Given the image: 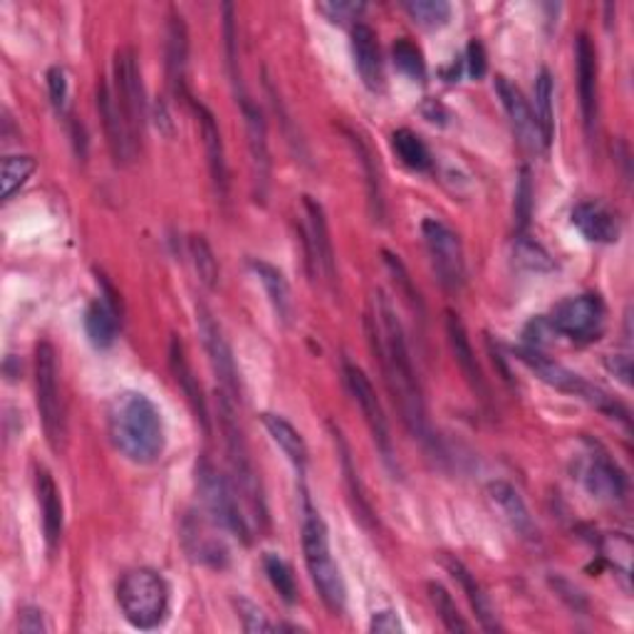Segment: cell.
Here are the masks:
<instances>
[{"mask_svg":"<svg viewBox=\"0 0 634 634\" xmlns=\"http://www.w3.org/2000/svg\"><path fill=\"white\" fill-rule=\"evenodd\" d=\"M580 481H583L585 491L590 496L605 503H620L627 496V476L615 461H612L605 451L593 449L587 461L580 471Z\"/></svg>","mask_w":634,"mask_h":634,"instance_id":"2e32d148","label":"cell"},{"mask_svg":"<svg viewBox=\"0 0 634 634\" xmlns=\"http://www.w3.org/2000/svg\"><path fill=\"white\" fill-rule=\"evenodd\" d=\"M36 404L42 429H46L48 444L52 446V451H62L68 426H64L58 352L50 342H40L36 348Z\"/></svg>","mask_w":634,"mask_h":634,"instance_id":"ba28073f","label":"cell"},{"mask_svg":"<svg viewBox=\"0 0 634 634\" xmlns=\"http://www.w3.org/2000/svg\"><path fill=\"white\" fill-rule=\"evenodd\" d=\"M350 144L354 149V154H358V161L362 167V174H364V184H368V197H370V211L374 221H384V191H382V177H380V169H378V159H374L372 149L364 144V139L360 134H352L348 132Z\"/></svg>","mask_w":634,"mask_h":634,"instance_id":"1f68e13d","label":"cell"},{"mask_svg":"<svg viewBox=\"0 0 634 634\" xmlns=\"http://www.w3.org/2000/svg\"><path fill=\"white\" fill-rule=\"evenodd\" d=\"M169 362H171V372H174L177 384L181 386V392H184L187 402L191 404L193 414L203 426V432H211V422H209V410H207V400H203V392H201V384L199 380L193 378V370L187 360V352L184 345H181L179 338H171V348H169Z\"/></svg>","mask_w":634,"mask_h":634,"instance_id":"83f0119b","label":"cell"},{"mask_svg":"<svg viewBox=\"0 0 634 634\" xmlns=\"http://www.w3.org/2000/svg\"><path fill=\"white\" fill-rule=\"evenodd\" d=\"M322 16H328L332 23H348V20H358L364 13V3H354V0H330V3H318Z\"/></svg>","mask_w":634,"mask_h":634,"instance_id":"7dc6e473","label":"cell"},{"mask_svg":"<svg viewBox=\"0 0 634 634\" xmlns=\"http://www.w3.org/2000/svg\"><path fill=\"white\" fill-rule=\"evenodd\" d=\"M197 489L203 509L211 515V521L221 525L223 531L233 533L241 543H251V525L243 513V503L235 493L229 476L211 464L209 459H201L197 464Z\"/></svg>","mask_w":634,"mask_h":634,"instance_id":"52a82bcc","label":"cell"},{"mask_svg":"<svg viewBox=\"0 0 634 634\" xmlns=\"http://www.w3.org/2000/svg\"><path fill=\"white\" fill-rule=\"evenodd\" d=\"M97 110H100L107 144H110V152L117 164H127V161H132L137 154V144L122 120L120 107H117L114 102V92L104 80L97 84Z\"/></svg>","mask_w":634,"mask_h":634,"instance_id":"ffe728a7","label":"cell"},{"mask_svg":"<svg viewBox=\"0 0 634 634\" xmlns=\"http://www.w3.org/2000/svg\"><path fill=\"white\" fill-rule=\"evenodd\" d=\"M384 265H386V271H390L396 290H400V293L404 295L406 303L422 310L424 308L422 305V295H419V290L414 288L412 278H410V271H406V265L400 261V255L384 251Z\"/></svg>","mask_w":634,"mask_h":634,"instance_id":"f6af8a7d","label":"cell"},{"mask_svg":"<svg viewBox=\"0 0 634 634\" xmlns=\"http://www.w3.org/2000/svg\"><path fill=\"white\" fill-rule=\"evenodd\" d=\"M444 567L451 573V577H454L456 583L461 585V590L466 593L469 605H471V610L476 612V620L481 622V627L486 632H501L503 627L499 622L496 610H493L491 597L486 595V590L481 587L476 575L471 573L464 563L456 561V557H451V555H444Z\"/></svg>","mask_w":634,"mask_h":634,"instance_id":"4316f807","label":"cell"},{"mask_svg":"<svg viewBox=\"0 0 634 634\" xmlns=\"http://www.w3.org/2000/svg\"><path fill=\"white\" fill-rule=\"evenodd\" d=\"M219 424L225 442V454H229V479L239 493L241 503L249 511L258 525L268 523V506L261 476H258L249 442H245L243 426L239 422V402L219 392Z\"/></svg>","mask_w":634,"mask_h":634,"instance_id":"3957f363","label":"cell"},{"mask_svg":"<svg viewBox=\"0 0 634 634\" xmlns=\"http://www.w3.org/2000/svg\"><path fill=\"white\" fill-rule=\"evenodd\" d=\"M364 328H368L370 348L380 362L384 384L392 394L396 410L402 414L404 426L424 446H434L436 436L432 432V424H429L422 382L416 378L404 328L400 318H396L392 300L382 290H378L372 298V310L364 318Z\"/></svg>","mask_w":634,"mask_h":634,"instance_id":"6da1fadb","label":"cell"},{"mask_svg":"<svg viewBox=\"0 0 634 634\" xmlns=\"http://www.w3.org/2000/svg\"><path fill=\"white\" fill-rule=\"evenodd\" d=\"M426 593H429V603H432L439 620H442V625L449 632H469L471 630V625L464 620V615L459 612L454 597L449 595V590L442 583H429Z\"/></svg>","mask_w":634,"mask_h":634,"instance_id":"f35d334b","label":"cell"},{"mask_svg":"<svg viewBox=\"0 0 634 634\" xmlns=\"http://www.w3.org/2000/svg\"><path fill=\"white\" fill-rule=\"evenodd\" d=\"M117 603L129 625L137 630H154L169 615L167 580L149 567L129 571L117 587Z\"/></svg>","mask_w":634,"mask_h":634,"instance_id":"8992f818","label":"cell"},{"mask_svg":"<svg viewBox=\"0 0 634 634\" xmlns=\"http://www.w3.org/2000/svg\"><path fill=\"white\" fill-rule=\"evenodd\" d=\"M189 251L193 258V268H197L199 273V281L207 285V288H217L219 285V261L217 255H213L209 241L203 239V235H193L189 241Z\"/></svg>","mask_w":634,"mask_h":634,"instance_id":"ee69618b","label":"cell"},{"mask_svg":"<svg viewBox=\"0 0 634 634\" xmlns=\"http://www.w3.org/2000/svg\"><path fill=\"white\" fill-rule=\"evenodd\" d=\"M533 213V184H531V171L523 169L519 177V187H515V203H513V217H515V231L525 233L531 223Z\"/></svg>","mask_w":634,"mask_h":634,"instance_id":"bcb514c9","label":"cell"},{"mask_svg":"<svg viewBox=\"0 0 634 634\" xmlns=\"http://www.w3.org/2000/svg\"><path fill=\"white\" fill-rule=\"evenodd\" d=\"M605 364H607L610 374H615V378L625 386H632V358L630 354H610Z\"/></svg>","mask_w":634,"mask_h":634,"instance_id":"11a10c76","label":"cell"},{"mask_svg":"<svg viewBox=\"0 0 634 634\" xmlns=\"http://www.w3.org/2000/svg\"><path fill=\"white\" fill-rule=\"evenodd\" d=\"M496 94L503 104V110H506V114H509L511 127H513L515 137H519V142L529 149V152H539V149H545L539 120H535V112L531 110V104L523 97V92L515 88L509 78L499 74Z\"/></svg>","mask_w":634,"mask_h":634,"instance_id":"ac0fdd59","label":"cell"},{"mask_svg":"<svg viewBox=\"0 0 634 634\" xmlns=\"http://www.w3.org/2000/svg\"><path fill=\"white\" fill-rule=\"evenodd\" d=\"M187 547L197 561L213 565V567H221L225 563V557H229L223 543L219 539H213V535L203 533L201 523L187 525Z\"/></svg>","mask_w":634,"mask_h":634,"instance_id":"8d00e7d4","label":"cell"},{"mask_svg":"<svg viewBox=\"0 0 634 634\" xmlns=\"http://www.w3.org/2000/svg\"><path fill=\"white\" fill-rule=\"evenodd\" d=\"M107 429L120 454L137 466H152L164 454L167 432L159 406L142 392H120L107 406Z\"/></svg>","mask_w":634,"mask_h":634,"instance_id":"7a4b0ae2","label":"cell"},{"mask_svg":"<svg viewBox=\"0 0 634 634\" xmlns=\"http://www.w3.org/2000/svg\"><path fill=\"white\" fill-rule=\"evenodd\" d=\"M36 496L42 515V533H46L48 551L52 553L62 539L64 509H62V493L48 469L36 471Z\"/></svg>","mask_w":634,"mask_h":634,"instance_id":"d4e9b609","label":"cell"},{"mask_svg":"<svg viewBox=\"0 0 634 634\" xmlns=\"http://www.w3.org/2000/svg\"><path fill=\"white\" fill-rule=\"evenodd\" d=\"M235 607H239V617H241V625L245 632H271V630H275L273 622H268L263 612L258 610L253 603H249V600L241 597L239 603H235Z\"/></svg>","mask_w":634,"mask_h":634,"instance_id":"f907efd6","label":"cell"},{"mask_svg":"<svg viewBox=\"0 0 634 634\" xmlns=\"http://www.w3.org/2000/svg\"><path fill=\"white\" fill-rule=\"evenodd\" d=\"M555 82L553 74L547 70H541L539 80H535V120H539V127L543 132V142L545 149L551 147L553 137H555Z\"/></svg>","mask_w":634,"mask_h":634,"instance_id":"e575fe53","label":"cell"},{"mask_svg":"<svg viewBox=\"0 0 634 634\" xmlns=\"http://www.w3.org/2000/svg\"><path fill=\"white\" fill-rule=\"evenodd\" d=\"M197 325L203 350L209 354L211 370L217 374L219 392L231 396L233 402H241V380H239V368H235L233 360V350L229 345V340H225L217 318L211 315V310L207 305H197Z\"/></svg>","mask_w":634,"mask_h":634,"instance_id":"4fadbf2b","label":"cell"},{"mask_svg":"<svg viewBox=\"0 0 634 634\" xmlns=\"http://www.w3.org/2000/svg\"><path fill=\"white\" fill-rule=\"evenodd\" d=\"M603 553L605 557H610L612 563H615L617 571L622 575H630V557H632V543L627 539H622V535H610L603 543Z\"/></svg>","mask_w":634,"mask_h":634,"instance_id":"c3c4849f","label":"cell"},{"mask_svg":"<svg viewBox=\"0 0 634 634\" xmlns=\"http://www.w3.org/2000/svg\"><path fill=\"white\" fill-rule=\"evenodd\" d=\"M251 273L258 278V283L263 285L268 303H271L275 318L283 322V325H290L293 320V295H290V285L285 281V275L278 271L275 265L258 261V258H251L249 261Z\"/></svg>","mask_w":634,"mask_h":634,"instance_id":"f1b7e54d","label":"cell"},{"mask_svg":"<svg viewBox=\"0 0 634 634\" xmlns=\"http://www.w3.org/2000/svg\"><path fill=\"white\" fill-rule=\"evenodd\" d=\"M36 159L32 157H6L3 171H0V184H3V199H13L16 193L28 184V179L36 174Z\"/></svg>","mask_w":634,"mask_h":634,"instance_id":"7bdbcfd3","label":"cell"},{"mask_svg":"<svg viewBox=\"0 0 634 634\" xmlns=\"http://www.w3.org/2000/svg\"><path fill=\"white\" fill-rule=\"evenodd\" d=\"M300 533H303V555L308 573L313 577V585L318 587V595L322 597V603L330 612L342 615L348 605V587L345 580H342L340 565L335 563L330 551V533L325 521L320 519V513L310 506V501L305 499L303 509V525H300Z\"/></svg>","mask_w":634,"mask_h":634,"instance_id":"277c9868","label":"cell"},{"mask_svg":"<svg viewBox=\"0 0 634 634\" xmlns=\"http://www.w3.org/2000/svg\"><path fill=\"white\" fill-rule=\"evenodd\" d=\"M48 92H50L52 107H56L60 114H64V110H68L70 90H68V74H64L62 68L48 70Z\"/></svg>","mask_w":634,"mask_h":634,"instance_id":"681fc988","label":"cell"},{"mask_svg":"<svg viewBox=\"0 0 634 634\" xmlns=\"http://www.w3.org/2000/svg\"><path fill=\"white\" fill-rule=\"evenodd\" d=\"M392 60L394 68L400 70L406 78L414 82H424L426 80V60L422 48L412 42L410 38H400L392 46Z\"/></svg>","mask_w":634,"mask_h":634,"instance_id":"ab89813d","label":"cell"},{"mask_svg":"<svg viewBox=\"0 0 634 634\" xmlns=\"http://www.w3.org/2000/svg\"><path fill=\"white\" fill-rule=\"evenodd\" d=\"M370 632L374 634H402L404 627L400 617H396L394 610H382V612H374V617L370 622Z\"/></svg>","mask_w":634,"mask_h":634,"instance_id":"816d5d0a","label":"cell"},{"mask_svg":"<svg viewBox=\"0 0 634 634\" xmlns=\"http://www.w3.org/2000/svg\"><path fill=\"white\" fill-rule=\"evenodd\" d=\"M332 436H335V444H338V456H340V466H342V474H345V483H348V491H350V499H352V506L354 513H358V519L364 525H372V509H370V501L364 496L362 491V483H360V474L358 469H354V461H352V451L345 442V436H342L335 426H332Z\"/></svg>","mask_w":634,"mask_h":634,"instance_id":"d6a6232c","label":"cell"},{"mask_svg":"<svg viewBox=\"0 0 634 634\" xmlns=\"http://www.w3.org/2000/svg\"><path fill=\"white\" fill-rule=\"evenodd\" d=\"M573 225L590 243H615L620 239V221L605 203L583 201L571 213Z\"/></svg>","mask_w":634,"mask_h":634,"instance_id":"484cf974","label":"cell"},{"mask_svg":"<svg viewBox=\"0 0 634 634\" xmlns=\"http://www.w3.org/2000/svg\"><path fill=\"white\" fill-rule=\"evenodd\" d=\"M392 149L406 169L426 171L432 167V152H429L424 139L412 132V129H396L392 134Z\"/></svg>","mask_w":634,"mask_h":634,"instance_id":"836d02e7","label":"cell"},{"mask_svg":"<svg viewBox=\"0 0 634 634\" xmlns=\"http://www.w3.org/2000/svg\"><path fill=\"white\" fill-rule=\"evenodd\" d=\"M241 112L245 120V134H249V154L253 169V187L255 199H265L268 187H271V149H268V124L261 107L251 102V97H241Z\"/></svg>","mask_w":634,"mask_h":634,"instance_id":"9a60e30c","label":"cell"},{"mask_svg":"<svg viewBox=\"0 0 634 634\" xmlns=\"http://www.w3.org/2000/svg\"><path fill=\"white\" fill-rule=\"evenodd\" d=\"M261 422L265 426L268 436L273 439V444L283 451L285 459L290 464L295 466L298 474H305V466H308V444L305 439L300 436L298 429L288 422L285 416L281 414H271L265 412L261 414Z\"/></svg>","mask_w":634,"mask_h":634,"instance_id":"f546056e","label":"cell"},{"mask_svg":"<svg viewBox=\"0 0 634 634\" xmlns=\"http://www.w3.org/2000/svg\"><path fill=\"white\" fill-rule=\"evenodd\" d=\"M352 60L354 70H358L364 88L372 92H380L384 88V68H382V52L378 32L370 26L358 23L352 28Z\"/></svg>","mask_w":634,"mask_h":634,"instance_id":"603a6c76","label":"cell"},{"mask_svg":"<svg viewBox=\"0 0 634 634\" xmlns=\"http://www.w3.org/2000/svg\"><path fill=\"white\" fill-rule=\"evenodd\" d=\"M120 320L122 315L112 305H107L102 298L88 305V310H84V332H88V340L97 350H110L114 345Z\"/></svg>","mask_w":634,"mask_h":634,"instance_id":"4dcf8cb0","label":"cell"},{"mask_svg":"<svg viewBox=\"0 0 634 634\" xmlns=\"http://www.w3.org/2000/svg\"><path fill=\"white\" fill-rule=\"evenodd\" d=\"M513 261H515V265H521L523 271H529V273H551V271H555V261L551 258V253H547L539 241L529 239V235H525V233L515 235Z\"/></svg>","mask_w":634,"mask_h":634,"instance_id":"d590c367","label":"cell"},{"mask_svg":"<svg viewBox=\"0 0 634 634\" xmlns=\"http://www.w3.org/2000/svg\"><path fill=\"white\" fill-rule=\"evenodd\" d=\"M187 68H189V30L184 18L177 10H171L169 28H167V72L169 84L179 100H189L187 90Z\"/></svg>","mask_w":634,"mask_h":634,"instance_id":"cb8c5ba5","label":"cell"},{"mask_svg":"<svg viewBox=\"0 0 634 634\" xmlns=\"http://www.w3.org/2000/svg\"><path fill=\"white\" fill-rule=\"evenodd\" d=\"M342 370H345L348 390L352 394V400L358 402L360 412L364 416V422H368V426H370V434L374 439V444H378V451L382 454V461L392 471H396V454H394V442H392V434H390V422H386L382 402H380L378 392H374L370 378L358 368V364H352L350 360H345V364H342Z\"/></svg>","mask_w":634,"mask_h":634,"instance_id":"7c38bea8","label":"cell"},{"mask_svg":"<svg viewBox=\"0 0 634 634\" xmlns=\"http://www.w3.org/2000/svg\"><path fill=\"white\" fill-rule=\"evenodd\" d=\"M223 42H225V64H229V74L233 82L235 97H245L243 82H241V70H239V30H235V8L231 3L223 6Z\"/></svg>","mask_w":634,"mask_h":634,"instance_id":"60d3db41","label":"cell"},{"mask_svg":"<svg viewBox=\"0 0 634 634\" xmlns=\"http://www.w3.org/2000/svg\"><path fill=\"white\" fill-rule=\"evenodd\" d=\"M446 338H449V345L451 352H454V360L459 364L461 374H464L466 384L471 386V392H474L479 400L486 404L489 402V382L483 378V372L476 362V354L474 348H471V340H469V332L464 328V322L456 313H446Z\"/></svg>","mask_w":634,"mask_h":634,"instance_id":"7402d4cb","label":"cell"},{"mask_svg":"<svg viewBox=\"0 0 634 634\" xmlns=\"http://www.w3.org/2000/svg\"><path fill=\"white\" fill-rule=\"evenodd\" d=\"M466 64H469V74L474 80H481L483 74L489 70V62H486V50L479 40H471L469 48H466Z\"/></svg>","mask_w":634,"mask_h":634,"instance_id":"f5cc1de1","label":"cell"},{"mask_svg":"<svg viewBox=\"0 0 634 634\" xmlns=\"http://www.w3.org/2000/svg\"><path fill=\"white\" fill-rule=\"evenodd\" d=\"M18 630L26 632V634H46L50 627H48V622H46V615H42V610L26 607L23 612H20Z\"/></svg>","mask_w":634,"mask_h":634,"instance_id":"db71d44e","label":"cell"},{"mask_svg":"<svg viewBox=\"0 0 634 634\" xmlns=\"http://www.w3.org/2000/svg\"><path fill=\"white\" fill-rule=\"evenodd\" d=\"M422 235L439 283L449 290H459L466 281L464 243H461L459 233L444 221L424 219Z\"/></svg>","mask_w":634,"mask_h":634,"instance_id":"9c48e42d","label":"cell"},{"mask_svg":"<svg viewBox=\"0 0 634 634\" xmlns=\"http://www.w3.org/2000/svg\"><path fill=\"white\" fill-rule=\"evenodd\" d=\"M575 62L580 110H583L587 134H593L597 124V52L593 40H590L585 32L575 40Z\"/></svg>","mask_w":634,"mask_h":634,"instance_id":"44dd1931","label":"cell"},{"mask_svg":"<svg viewBox=\"0 0 634 634\" xmlns=\"http://www.w3.org/2000/svg\"><path fill=\"white\" fill-rule=\"evenodd\" d=\"M263 571L271 580V585L285 605H295L298 603V583L293 575V567H290L281 555L275 553H265L263 555Z\"/></svg>","mask_w":634,"mask_h":634,"instance_id":"74e56055","label":"cell"},{"mask_svg":"<svg viewBox=\"0 0 634 634\" xmlns=\"http://www.w3.org/2000/svg\"><path fill=\"white\" fill-rule=\"evenodd\" d=\"M114 102L120 107L122 120L132 134L134 144L139 147V137H142V127L147 120V100H144V84L142 72H139L134 50L122 48L114 56Z\"/></svg>","mask_w":634,"mask_h":634,"instance_id":"30bf717a","label":"cell"},{"mask_svg":"<svg viewBox=\"0 0 634 634\" xmlns=\"http://www.w3.org/2000/svg\"><path fill=\"white\" fill-rule=\"evenodd\" d=\"M402 8L410 13L414 23L429 30L444 28L451 18V6L446 0H404Z\"/></svg>","mask_w":634,"mask_h":634,"instance_id":"b9f144b4","label":"cell"},{"mask_svg":"<svg viewBox=\"0 0 634 634\" xmlns=\"http://www.w3.org/2000/svg\"><path fill=\"white\" fill-rule=\"evenodd\" d=\"M305 225L300 229L305 245V265L310 275H320L330 288L338 283V261L335 245L330 239V225L325 219V209L313 197H303Z\"/></svg>","mask_w":634,"mask_h":634,"instance_id":"8fae6325","label":"cell"},{"mask_svg":"<svg viewBox=\"0 0 634 634\" xmlns=\"http://www.w3.org/2000/svg\"><path fill=\"white\" fill-rule=\"evenodd\" d=\"M555 335L571 340H593L605 322V305L597 295H575L563 300L547 318Z\"/></svg>","mask_w":634,"mask_h":634,"instance_id":"5bb4252c","label":"cell"},{"mask_svg":"<svg viewBox=\"0 0 634 634\" xmlns=\"http://www.w3.org/2000/svg\"><path fill=\"white\" fill-rule=\"evenodd\" d=\"M515 360H521L535 378H539L543 384L553 386V390L577 396V400L587 402L590 406L605 412L607 416L627 422V410L615 400V396H610L607 392L600 390V386L590 384L585 378H580L577 372L567 370L565 364L551 360L539 348H519L515 350Z\"/></svg>","mask_w":634,"mask_h":634,"instance_id":"5b68a950","label":"cell"},{"mask_svg":"<svg viewBox=\"0 0 634 634\" xmlns=\"http://www.w3.org/2000/svg\"><path fill=\"white\" fill-rule=\"evenodd\" d=\"M191 104L193 114H197V122L201 127V137H203V147H207V159H209V174L213 181V189H217L219 199L225 201L229 199V164H225V149H223V139H221V129L217 117L209 110L207 104L193 100L189 97L187 100Z\"/></svg>","mask_w":634,"mask_h":634,"instance_id":"d6986e66","label":"cell"},{"mask_svg":"<svg viewBox=\"0 0 634 634\" xmlns=\"http://www.w3.org/2000/svg\"><path fill=\"white\" fill-rule=\"evenodd\" d=\"M486 496L491 499L493 506H496L503 515V521L509 523V529L519 535L523 543H529L531 547H541V529L535 519L531 515L529 506L519 491H515L511 483L506 481H491L486 489Z\"/></svg>","mask_w":634,"mask_h":634,"instance_id":"e0dca14e","label":"cell"}]
</instances>
